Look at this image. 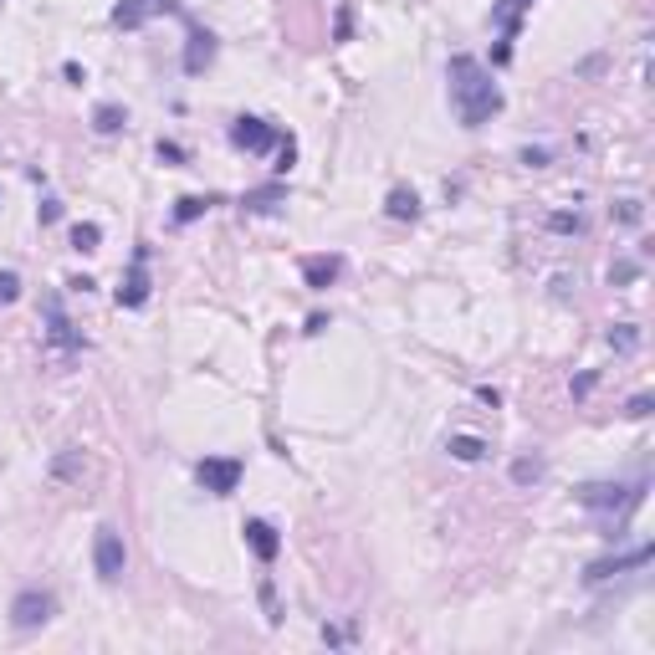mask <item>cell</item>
<instances>
[{
	"label": "cell",
	"mask_w": 655,
	"mask_h": 655,
	"mask_svg": "<svg viewBox=\"0 0 655 655\" xmlns=\"http://www.w3.org/2000/svg\"><path fill=\"white\" fill-rule=\"evenodd\" d=\"M451 108H456V118L466 128H481L487 118H496L502 113V92H496L492 72L481 67L477 56H451Z\"/></svg>",
	"instance_id": "6da1fadb"
},
{
	"label": "cell",
	"mask_w": 655,
	"mask_h": 655,
	"mask_svg": "<svg viewBox=\"0 0 655 655\" xmlns=\"http://www.w3.org/2000/svg\"><path fill=\"white\" fill-rule=\"evenodd\" d=\"M579 502H584L589 513H615V507L635 513L640 502H645V481H640V487H620V481H589V487H579Z\"/></svg>",
	"instance_id": "7a4b0ae2"
},
{
	"label": "cell",
	"mask_w": 655,
	"mask_h": 655,
	"mask_svg": "<svg viewBox=\"0 0 655 655\" xmlns=\"http://www.w3.org/2000/svg\"><path fill=\"white\" fill-rule=\"evenodd\" d=\"M92 568H98L103 584H118V579H124L128 553H124V538L113 528H98V538H92Z\"/></svg>",
	"instance_id": "3957f363"
},
{
	"label": "cell",
	"mask_w": 655,
	"mask_h": 655,
	"mask_svg": "<svg viewBox=\"0 0 655 655\" xmlns=\"http://www.w3.org/2000/svg\"><path fill=\"white\" fill-rule=\"evenodd\" d=\"M56 615V599L47 589H21L16 599H11V625L16 630H36V625H47Z\"/></svg>",
	"instance_id": "277c9868"
},
{
	"label": "cell",
	"mask_w": 655,
	"mask_h": 655,
	"mask_svg": "<svg viewBox=\"0 0 655 655\" xmlns=\"http://www.w3.org/2000/svg\"><path fill=\"white\" fill-rule=\"evenodd\" d=\"M195 477H200V487H205V492L230 496L236 487H241V461H230V456H205V461L195 466Z\"/></svg>",
	"instance_id": "5b68a950"
},
{
	"label": "cell",
	"mask_w": 655,
	"mask_h": 655,
	"mask_svg": "<svg viewBox=\"0 0 655 655\" xmlns=\"http://www.w3.org/2000/svg\"><path fill=\"white\" fill-rule=\"evenodd\" d=\"M164 11H175V0H118V5H113V26L139 31V26H149L154 16H164Z\"/></svg>",
	"instance_id": "8992f818"
},
{
	"label": "cell",
	"mask_w": 655,
	"mask_h": 655,
	"mask_svg": "<svg viewBox=\"0 0 655 655\" xmlns=\"http://www.w3.org/2000/svg\"><path fill=\"white\" fill-rule=\"evenodd\" d=\"M41 313H47V338H52V349H82V338H77V328L67 323V313H62V297L56 292H47L41 297Z\"/></svg>",
	"instance_id": "52a82bcc"
},
{
	"label": "cell",
	"mask_w": 655,
	"mask_h": 655,
	"mask_svg": "<svg viewBox=\"0 0 655 655\" xmlns=\"http://www.w3.org/2000/svg\"><path fill=\"white\" fill-rule=\"evenodd\" d=\"M143 302H149V246L134 251V266L118 287V307H143Z\"/></svg>",
	"instance_id": "ba28073f"
},
{
	"label": "cell",
	"mask_w": 655,
	"mask_h": 655,
	"mask_svg": "<svg viewBox=\"0 0 655 655\" xmlns=\"http://www.w3.org/2000/svg\"><path fill=\"white\" fill-rule=\"evenodd\" d=\"M230 143L246 149V154H266V149L277 143V134H271L262 118H236V124H230Z\"/></svg>",
	"instance_id": "9c48e42d"
},
{
	"label": "cell",
	"mask_w": 655,
	"mask_h": 655,
	"mask_svg": "<svg viewBox=\"0 0 655 655\" xmlns=\"http://www.w3.org/2000/svg\"><path fill=\"white\" fill-rule=\"evenodd\" d=\"M651 558H655V548H651V543H640V548L625 553V558H599V564H589L584 579H589V584H599V579H615V573H625V568H645Z\"/></svg>",
	"instance_id": "30bf717a"
},
{
	"label": "cell",
	"mask_w": 655,
	"mask_h": 655,
	"mask_svg": "<svg viewBox=\"0 0 655 655\" xmlns=\"http://www.w3.org/2000/svg\"><path fill=\"white\" fill-rule=\"evenodd\" d=\"M215 62V36L200 31V26H190V47H185V72L190 77H200V72Z\"/></svg>",
	"instance_id": "8fae6325"
},
{
	"label": "cell",
	"mask_w": 655,
	"mask_h": 655,
	"mask_svg": "<svg viewBox=\"0 0 655 655\" xmlns=\"http://www.w3.org/2000/svg\"><path fill=\"white\" fill-rule=\"evenodd\" d=\"M246 543H251V553H256V558H262V564H271V558H277V548H282V543H277V528H271V522H262V517H251L246 528Z\"/></svg>",
	"instance_id": "7c38bea8"
},
{
	"label": "cell",
	"mask_w": 655,
	"mask_h": 655,
	"mask_svg": "<svg viewBox=\"0 0 655 655\" xmlns=\"http://www.w3.org/2000/svg\"><path fill=\"white\" fill-rule=\"evenodd\" d=\"M338 256H307V262H302V282L313 287V292H328V287H333V277H338Z\"/></svg>",
	"instance_id": "4fadbf2b"
},
{
	"label": "cell",
	"mask_w": 655,
	"mask_h": 655,
	"mask_svg": "<svg viewBox=\"0 0 655 655\" xmlns=\"http://www.w3.org/2000/svg\"><path fill=\"white\" fill-rule=\"evenodd\" d=\"M282 200H287V190H282V185H262V190H251V195L241 200V205H246L251 215H262V211H277Z\"/></svg>",
	"instance_id": "5bb4252c"
},
{
	"label": "cell",
	"mask_w": 655,
	"mask_h": 655,
	"mask_svg": "<svg viewBox=\"0 0 655 655\" xmlns=\"http://www.w3.org/2000/svg\"><path fill=\"white\" fill-rule=\"evenodd\" d=\"M384 211H390L394 220H415V215H420V195H415V190H390Z\"/></svg>",
	"instance_id": "9a60e30c"
},
{
	"label": "cell",
	"mask_w": 655,
	"mask_h": 655,
	"mask_svg": "<svg viewBox=\"0 0 655 655\" xmlns=\"http://www.w3.org/2000/svg\"><path fill=\"white\" fill-rule=\"evenodd\" d=\"M124 124H128V113L118 103H98V108H92V128H98V134H118Z\"/></svg>",
	"instance_id": "2e32d148"
},
{
	"label": "cell",
	"mask_w": 655,
	"mask_h": 655,
	"mask_svg": "<svg viewBox=\"0 0 655 655\" xmlns=\"http://www.w3.org/2000/svg\"><path fill=\"white\" fill-rule=\"evenodd\" d=\"M609 349H615V354H635V349H640V328H635V323H615V328H609Z\"/></svg>",
	"instance_id": "e0dca14e"
},
{
	"label": "cell",
	"mask_w": 655,
	"mask_h": 655,
	"mask_svg": "<svg viewBox=\"0 0 655 655\" xmlns=\"http://www.w3.org/2000/svg\"><path fill=\"white\" fill-rule=\"evenodd\" d=\"M543 471H548V466H543V461H538V456H522V461H513V481H517V487H532V481H543Z\"/></svg>",
	"instance_id": "ac0fdd59"
},
{
	"label": "cell",
	"mask_w": 655,
	"mask_h": 655,
	"mask_svg": "<svg viewBox=\"0 0 655 655\" xmlns=\"http://www.w3.org/2000/svg\"><path fill=\"white\" fill-rule=\"evenodd\" d=\"M445 451H451L456 461H481V456H487V445H481L477 435H451V445H445Z\"/></svg>",
	"instance_id": "d6986e66"
},
{
	"label": "cell",
	"mask_w": 655,
	"mask_h": 655,
	"mask_svg": "<svg viewBox=\"0 0 655 655\" xmlns=\"http://www.w3.org/2000/svg\"><path fill=\"white\" fill-rule=\"evenodd\" d=\"M77 471H82V451H62V456L52 461V477L56 481H72Z\"/></svg>",
	"instance_id": "ffe728a7"
},
{
	"label": "cell",
	"mask_w": 655,
	"mask_h": 655,
	"mask_svg": "<svg viewBox=\"0 0 655 655\" xmlns=\"http://www.w3.org/2000/svg\"><path fill=\"white\" fill-rule=\"evenodd\" d=\"M262 609H266V625H282V604H277V589H271V579H262Z\"/></svg>",
	"instance_id": "44dd1931"
},
{
	"label": "cell",
	"mask_w": 655,
	"mask_h": 655,
	"mask_svg": "<svg viewBox=\"0 0 655 655\" xmlns=\"http://www.w3.org/2000/svg\"><path fill=\"white\" fill-rule=\"evenodd\" d=\"M98 241H103V230L98 226H72V246L77 251H98Z\"/></svg>",
	"instance_id": "7402d4cb"
},
{
	"label": "cell",
	"mask_w": 655,
	"mask_h": 655,
	"mask_svg": "<svg viewBox=\"0 0 655 655\" xmlns=\"http://www.w3.org/2000/svg\"><path fill=\"white\" fill-rule=\"evenodd\" d=\"M205 205H211V200H200V195H185V200H179V205H175V220H179V226H190V220H195V215L205 211Z\"/></svg>",
	"instance_id": "603a6c76"
},
{
	"label": "cell",
	"mask_w": 655,
	"mask_h": 655,
	"mask_svg": "<svg viewBox=\"0 0 655 655\" xmlns=\"http://www.w3.org/2000/svg\"><path fill=\"white\" fill-rule=\"evenodd\" d=\"M21 297V277L16 271H0V302H16Z\"/></svg>",
	"instance_id": "cb8c5ba5"
},
{
	"label": "cell",
	"mask_w": 655,
	"mask_h": 655,
	"mask_svg": "<svg viewBox=\"0 0 655 655\" xmlns=\"http://www.w3.org/2000/svg\"><path fill=\"white\" fill-rule=\"evenodd\" d=\"M615 215H620L625 226H640V215H645V211H640V200H620V205H615Z\"/></svg>",
	"instance_id": "d4e9b609"
},
{
	"label": "cell",
	"mask_w": 655,
	"mask_h": 655,
	"mask_svg": "<svg viewBox=\"0 0 655 655\" xmlns=\"http://www.w3.org/2000/svg\"><path fill=\"white\" fill-rule=\"evenodd\" d=\"M349 31H354V11H338V21H333V41H349Z\"/></svg>",
	"instance_id": "484cf974"
},
{
	"label": "cell",
	"mask_w": 655,
	"mask_h": 655,
	"mask_svg": "<svg viewBox=\"0 0 655 655\" xmlns=\"http://www.w3.org/2000/svg\"><path fill=\"white\" fill-rule=\"evenodd\" d=\"M548 226L558 230V236H568V230H579V226H584V220H579V215H564V211H558V215H553V220H548Z\"/></svg>",
	"instance_id": "4316f807"
},
{
	"label": "cell",
	"mask_w": 655,
	"mask_h": 655,
	"mask_svg": "<svg viewBox=\"0 0 655 655\" xmlns=\"http://www.w3.org/2000/svg\"><path fill=\"white\" fill-rule=\"evenodd\" d=\"M625 415H630V420H645V415H651V394H635V400H630V409H625Z\"/></svg>",
	"instance_id": "83f0119b"
},
{
	"label": "cell",
	"mask_w": 655,
	"mask_h": 655,
	"mask_svg": "<svg viewBox=\"0 0 655 655\" xmlns=\"http://www.w3.org/2000/svg\"><path fill=\"white\" fill-rule=\"evenodd\" d=\"M635 271H640L635 262H620L615 271H609V282H635Z\"/></svg>",
	"instance_id": "f1b7e54d"
},
{
	"label": "cell",
	"mask_w": 655,
	"mask_h": 655,
	"mask_svg": "<svg viewBox=\"0 0 655 655\" xmlns=\"http://www.w3.org/2000/svg\"><path fill=\"white\" fill-rule=\"evenodd\" d=\"M522 164H532V169H543V164H548V149H522Z\"/></svg>",
	"instance_id": "f546056e"
},
{
	"label": "cell",
	"mask_w": 655,
	"mask_h": 655,
	"mask_svg": "<svg viewBox=\"0 0 655 655\" xmlns=\"http://www.w3.org/2000/svg\"><path fill=\"white\" fill-rule=\"evenodd\" d=\"M56 215H62V205H56V200H41V226H52Z\"/></svg>",
	"instance_id": "4dcf8cb0"
},
{
	"label": "cell",
	"mask_w": 655,
	"mask_h": 655,
	"mask_svg": "<svg viewBox=\"0 0 655 655\" xmlns=\"http://www.w3.org/2000/svg\"><path fill=\"white\" fill-rule=\"evenodd\" d=\"M159 159L179 164V159H185V149H179V143H159Z\"/></svg>",
	"instance_id": "1f68e13d"
},
{
	"label": "cell",
	"mask_w": 655,
	"mask_h": 655,
	"mask_svg": "<svg viewBox=\"0 0 655 655\" xmlns=\"http://www.w3.org/2000/svg\"><path fill=\"white\" fill-rule=\"evenodd\" d=\"M589 390H594V374H579V379H573V394H579V400H584Z\"/></svg>",
	"instance_id": "d6a6232c"
}]
</instances>
